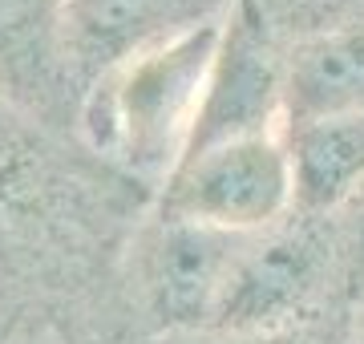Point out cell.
<instances>
[{"instance_id": "cell-10", "label": "cell", "mask_w": 364, "mask_h": 344, "mask_svg": "<svg viewBox=\"0 0 364 344\" xmlns=\"http://www.w3.org/2000/svg\"><path fill=\"white\" fill-rule=\"evenodd\" d=\"M284 49L364 21V0H235Z\"/></svg>"}, {"instance_id": "cell-9", "label": "cell", "mask_w": 364, "mask_h": 344, "mask_svg": "<svg viewBox=\"0 0 364 344\" xmlns=\"http://www.w3.org/2000/svg\"><path fill=\"white\" fill-rule=\"evenodd\" d=\"M284 142L299 215L332 219L364 190V114L291 126Z\"/></svg>"}, {"instance_id": "cell-5", "label": "cell", "mask_w": 364, "mask_h": 344, "mask_svg": "<svg viewBox=\"0 0 364 344\" xmlns=\"http://www.w3.org/2000/svg\"><path fill=\"white\" fill-rule=\"evenodd\" d=\"M247 239L158 215V227L142 247V300L154 328L210 332Z\"/></svg>"}, {"instance_id": "cell-2", "label": "cell", "mask_w": 364, "mask_h": 344, "mask_svg": "<svg viewBox=\"0 0 364 344\" xmlns=\"http://www.w3.org/2000/svg\"><path fill=\"white\" fill-rule=\"evenodd\" d=\"M162 219L259 235L296 211L291 158L284 134L239 138L195 150L162 183Z\"/></svg>"}, {"instance_id": "cell-13", "label": "cell", "mask_w": 364, "mask_h": 344, "mask_svg": "<svg viewBox=\"0 0 364 344\" xmlns=\"http://www.w3.org/2000/svg\"><path fill=\"white\" fill-rule=\"evenodd\" d=\"M356 344H364V300H356Z\"/></svg>"}, {"instance_id": "cell-7", "label": "cell", "mask_w": 364, "mask_h": 344, "mask_svg": "<svg viewBox=\"0 0 364 344\" xmlns=\"http://www.w3.org/2000/svg\"><path fill=\"white\" fill-rule=\"evenodd\" d=\"M69 77V0H0V85L49 109Z\"/></svg>"}, {"instance_id": "cell-1", "label": "cell", "mask_w": 364, "mask_h": 344, "mask_svg": "<svg viewBox=\"0 0 364 344\" xmlns=\"http://www.w3.org/2000/svg\"><path fill=\"white\" fill-rule=\"evenodd\" d=\"M223 16L146 45L85 81L77 102L81 142L138 178L166 183L198 130Z\"/></svg>"}, {"instance_id": "cell-11", "label": "cell", "mask_w": 364, "mask_h": 344, "mask_svg": "<svg viewBox=\"0 0 364 344\" xmlns=\"http://www.w3.org/2000/svg\"><path fill=\"white\" fill-rule=\"evenodd\" d=\"M348 219L336 227V259H340V284L352 304L364 300V190L344 207Z\"/></svg>"}, {"instance_id": "cell-12", "label": "cell", "mask_w": 364, "mask_h": 344, "mask_svg": "<svg viewBox=\"0 0 364 344\" xmlns=\"http://www.w3.org/2000/svg\"><path fill=\"white\" fill-rule=\"evenodd\" d=\"M231 344H312L296 332H272V336H235Z\"/></svg>"}, {"instance_id": "cell-6", "label": "cell", "mask_w": 364, "mask_h": 344, "mask_svg": "<svg viewBox=\"0 0 364 344\" xmlns=\"http://www.w3.org/2000/svg\"><path fill=\"white\" fill-rule=\"evenodd\" d=\"M227 9V0H69V65L90 81L122 57L215 21Z\"/></svg>"}, {"instance_id": "cell-3", "label": "cell", "mask_w": 364, "mask_h": 344, "mask_svg": "<svg viewBox=\"0 0 364 344\" xmlns=\"http://www.w3.org/2000/svg\"><path fill=\"white\" fill-rule=\"evenodd\" d=\"M336 264V231H328L324 219L312 215L284 219L272 231L251 235L227 279L210 332L231 340L291 332V324L324 291Z\"/></svg>"}, {"instance_id": "cell-4", "label": "cell", "mask_w": 364, "mask_h": 344, "mask_svg": "<svg viewBox=\"0 0 364 344\" xmlns=\"http://www.w3.org/2000/svg\"><path fill=\"white\" fill-rule=\"evenodd\" d=\"M284 65L287 49L231 0L223 16V41L210 69L207 102L186 154L239 138L284 134Z\"/></svg>"}, {"instance_id": "cell-8", "label": "cell", "mask_w": 364, "mask_h": 344, "mask_svg": "<svg viewBox=\"0 0 364 344\" xmlns=\"http://www.w3.org/2000/svg\"><path fill=\"white\" fill-rule=\"evenodd\" d=\"M364 114V21L299 41L284 65V130Z\"/></svg>"}]
</instances>
